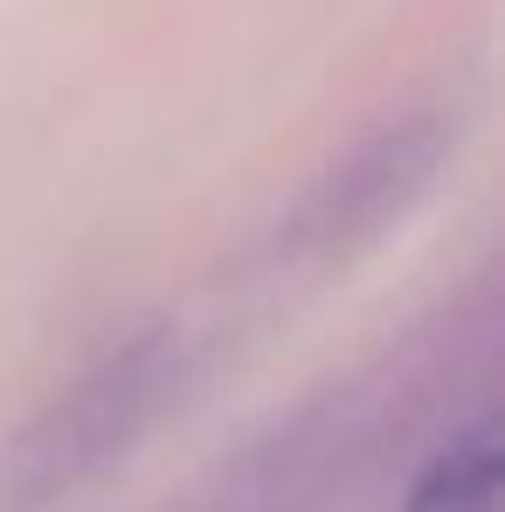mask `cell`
<instances>
[{"label":"cell","mask_w":505,"mask_h":512,"mask_svg":"<svg viewBox=\"0 0 505 512\" xmlns=\"http://www.w3.org/2000/svg\"><path fill=\"white\" fill-rule=\"evenodd\" d=\"M499 506V436L492 429H464L450 436L429 471H422L409 512H492Z\"/></svg>","instance_id":"6da1fadb"}]
</instances>
